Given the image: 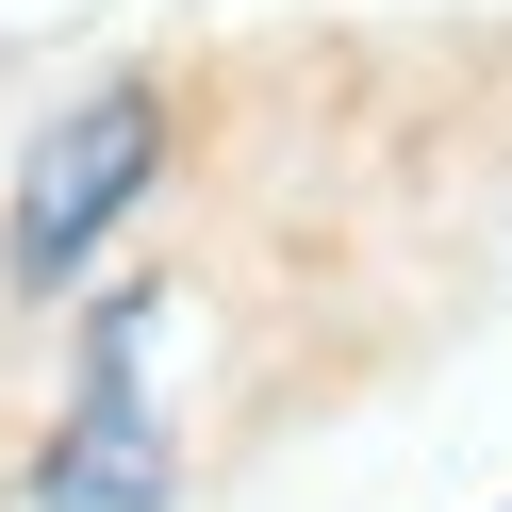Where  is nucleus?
Wrapping results in <instances>:
<instances>
[{
    "instance_id": "f257e3e1",
    "label": "nucleus",
    "mask_w": 512,
    "mask_h": 512,
    "mask_svg": "<svg viewBox=\"0 0 512 512\" xmlns=\"http://www.w3.org/2000/svg\"><path fill=\"white\" fill-rule=\"evenodd\" d=\"M149 347H166V298H116L100 314V364H83V413H67V446H50V512H166Z\"/></svg>"
},
{
    "instance_id": "f03ea898",
    "label": "nucleus",
    "mask_w": 512,
    "mask_h": 512,
    "mask_svg": "<svg viewBox=\"0 0 512 512\" xmlns=\"http://www.w3.org/2000/svg\"><path fill=\"white\" fill-rule=\"evenodd\" d=\"M149 149H166L149 83H100L83 116H50V133H34V182H17V248H34V265H67V248L149 182Z\"/></svg>"
}]
</instances>
